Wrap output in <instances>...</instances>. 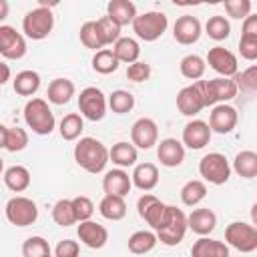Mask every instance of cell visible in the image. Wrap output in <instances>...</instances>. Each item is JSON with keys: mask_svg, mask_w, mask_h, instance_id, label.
Masks as SVG:
<instances>
[{"mask_svg": "<svg viewBox=\"0 0 257 257\" xmlns=\"http://www.w3.org/2000/svg\"><path fill=\"white\" fill-rule=\"evenodd\" d=\"M6 135H8V126L0 122V149H6Z\"/></svg>", "mask_w": 257, "mask_h": 257, "instance_id": "54", "label": "cell"}, {"mask_svg": "<svg viewBox=\"0 0 257 257\" xmlns=\"http://www.w3.org/2000/svg\"><path fill=\"white\" fill-rule=\"evenodd\" d=\"M50 257H52V255H50Z\"/></svg>", "mask_w": 257, "mask_h": 257, "instance_id": "56", "label": "cell"}, {"mask_svg": "<svg viewBox=\"0 0 257 257\" xmlns=\"http://www.w3.org/2000/svg\"><path fill=\"white\" fill-rule=\"evenodd\" d=\"M78 36H80V42H82L86 48L94 50V52H98V50L104 48V42H102V38H100L98 26H96V20H88V22H84V24L80 26Z\"/></svg>", "mask_w": 257, "mask_h": 257, "instance_id": "38", "label": "cell"}, {"mask_svg": "<svg viewBox=\"0 0 257 257\" xmlns=\"http://www.w3.org/2000/svg\"><path fill=\"white\" fill-rule=\"evenodd\" d=\"M225 245L239 253H253L257 249V229L245 221H233L225 229Z\"/></svg>", "mask_w": 257, "mask_h": 257, "instance_id": "6", "label": "cell"}, {"mask_svg": "<svg viewBox=\"0 0 257 257\" xmlns=\"http://www.w3.org/2000/svg\"><path fill=\"white\" fill-rule=\"evenodd\" d=\"M8 12H10V4H8L6 0H0V22H2V20H6Z\"/></svg>", "mask_w": 257, "mask_h": 257, "instance_id": "53", "label": "cell"}, {"mask_svg": "<svg viewBox=\"0 0 257 257\" xmlns=\"http://www.w3.org/2000/svg\"><path fill=\"white\" fill-rule=\"evenodd\" d=\"M217 74H221L223 78H233L239 72V64H237V56L223 48V46H213L207 52V60H205Z\"/></svg>", "mask_w": 257, "mask_h": 257, "instance_id": "13", "label": "cell"}, {"mask_svg": "<svg viewBox=\"0 0 257 257\" xmlns=\"http://www.w3.org/2000/svg\"><path fill=\"white\" fill-rule=\"evenodd\" d=\"M157 159L161 161L163 167H179L185 161V147L177 139H163L157 143Z\"/></svg>", "mask_w": 257, "mask_h": 257, "instance_id": "22", "label": "cell"}, {"mask_svg": "<svg viewBox=\"0 0 257 257\" xmlns=\"http://www.w3.org/2000/svg\"><path fill=\"white\" fill-rule=\"evenodd\" d=\"M239 52L245 60H255L257 58V36H241L239 40Z\"/></svg>", "mask_w": 257, "mask_h": 257, "instance_id": "50", "label": "cell"}, {"mask_svg": "<svg viewBox=\"0 0 257 257\" xmlns=\"http://www.w3.org/2000/svg\"><path fill=\"white\" fill-rule=\"evenodd\" d=\"M131 189H133V183H131V177L124 169H112V171L104 173V177H102L104 195H114V197L124 199Z\"/></svg>", "mask_w": 257, "mask_h": 257, "instance_id": "20", "label": "cell"}, {"mask_svg": "<svg viewBox=\"0 0 257 257\" xmlns=\"http://www.w3.org/2000/svg\"><path fill=\"white\" fill-rule=\"evenodd\" d=\"M205 30H207L209 38H213V40L221 42V40L229 38V34H231V24H229V20H227L225 16L215 14V16H211V18L207 20Z\"/></svg>", "mask_w": 257, "mask_h": 257, "instance_id": "41", "label": "cell"}, {"mask_svg": "<svg viewBox=\"0 0 257 257\" xmlns=\"http://www.w3.org/2000/svg\"><path fill=\"white\" fill-rule=\"evenodd\" d=\"M4 185L12 193H22L30 187V171L22 165H12L4 171Z\"/></svg>", "mask_w": 257, "mask_h": 257, "instance_id": "29", "label": "cell"}, {"mask_svg": "<svg viewBox=\"0 0 257 257\" xmlns=\"http://www.w3.org/2000/svg\"><path fill=\"white\" fill-rule=\"evenodd\" d=\"M199 175L211 185H225L231 177V165L225 155L209 153L199 161Z\"/></svg>", "mask_w": 257, "mask_h": 257, "instance_id": "8", "label": "cell"}, {"mask_svg": "<svg viewBox=\"0 0 257 257\" xmlns=\"http://www.w3.org/2000/svg\"><path fill=\"white\" fill-rule=\"evenodd\" d=\"M14 92L20 96H32L40 88V74L36 70H20L12 80Z\"/></svg>", "mask_w": 257, "mask_h": 257, "instance_id": "30", "label": "cell"}, {"mask_svg": "<svg viewBox=\"0 0 257 257\" xmlns=\"http://www.w3.org/2000/svg\"><path fill=\"white\" fill-rule=\"evenodd\" d=\"M241 36H257V16L249 14V16L243 20V30H241Z\"/></svg>", "mask_w": 257, "mask_h": 257, "instance_id": "51", "label": "cell"}, {"mask_svg": "<svg viewBox=\"0 0 257 257\" xmlns=\"http://www.w3.org/2000/svg\"><path fill=\"white\" fill-rule=\"evenodd\" d=\"M157 243H159V241H157L155 231H147V229H143V231H135V233L128 237V241H126L128 251L135 253V255H145V253L153 251Z\"/></svg>", "mask_w": 257, "mask_h": 257, "instance_id": "32", "label": "cell"}, {"mask_svg": "<svg viewBox=\"0 0 257 257\" xmlns=\"http://www.w3.org/2000/svg\"><path fill=\"white\" fill-rule=\"evenodd\" d=\"M179 68H181V74H183L185 78H189V80H199V78H203V74H205V70H207V64H205V60H203L199 54H187V56L181 60Z\"/></svg>", "mask_w": 257, "mask_h": 257, "instance_id": "36", "label": "cell"}, {"mask_svg": "<svg viewBox=\"0 0 257 257\" xmlns=\"http://www.w3.org/2000/svg\"><path fill=\"white\" fill-rule=\"evenodd\" d=\"M52 221L56 225H60V227H70V225L78 223L70 199H60V201L54 203V207H52Z\"/></svg>", "mask_w": 257, "mask_h": 257, "instance_id": "40", "label": "cell"}, {"mask_svg": "<svg viewBox=\"0 0 257 257\" xmlns=\"http://www.w3.org/2000/svg\"><path fill=\"white\" fill-rule=\"evenodd\" d=\"M54 28V16L50 8L36 6L22 18V32L32 40H44Z\"/></svg>", "mask_w": 257, "mask_h": 257, "instance_id": "4", "label": "cell"}, {"mask_svg": "<svg viewBox=\"0 0 257 257\" xmlns=\"http://www.w3.org/2000/svg\"><path fill=\"white\" fill-rule=\"evenodd\" d=\"M191 257H229V247L211 237H201L191 247Z\"/></svg>", "mask_w": 257, "mask_h": 257, "instance_id": "25", "label": "cell"}, {"mask_svg": "<svg viewBox=\"0 0 257 257\" xmlns=\"http://www.w3.org/2000/svg\"><path fill=\"white\" fill-rule=\"evenodd\" d=\"M205 197H207V185H205V181L193 179V181H187L183 185V189H181V201L187 207L199 205Z\"/></svg>", "mask_w": 257, "mask_h": 257, "instance_id": "34", "label": "cell"}, {"mask_svg": "<svg viewBox=\"0 0 257 257\" xmlns=\"http://www.w3.org/2000/svg\"><path fill=\"white\" fill-rule=\"evenodd\" d=\"M137 211H139V217L157 233L165 225V221H167L169 205L163 203L159 197H155L151 193H145L137 201Z\"/></svg>", "mask_w": 257, "mask_h": 257, "instance_id": "7", "label": "cell"}, {"mask_svg": "<svg viewBox=\"0 0 257 257\" xmlns=\"http://www.w3.org/2000/svg\"><path fill=\"white\" fill-rule=\"evenodd\" d=\"M74 82L70 78H54L50 84H48V90H46V96H48V102L52 104H68L70 98L74 96Z\"/></svg>", "mask_w": 257, "mask_h": 257, "instance_id": "26", "label": "cell"}, {"mask_svg": "<svg viewBox=\"0 0 257 257\" xmlns=\"http://www.w3.org/2000/svg\"><path fill=\"white\" fill-rule=\"evenodd\" d=\"M217 227V215L209 209V207H201V209H193L187 215V229H191L193 233L207 237L209 233H213Z\"/></svg>", "mask_w": 257, "mask_h": 257, "instance_id": "21", "label": "cell"}, {"mask_svg": "<svg viewBox=\"0 0 257 257\" xmlns=\"http://www.w3.org/2000/svg\"><path fill=\"white\" fill-rule=\"evenodd\" d=\"M211 128H209V124L205 122V120H201V118H193V120H189L185 126H183V147H187V149H193V151H199V149H203V147H207L209 145V141H211Z\"/></svg>", "mask_w": 257, "mask_h": 257, "instance_id": "17", "label": "cell"}, {"mask_svg": "<svg viewBox=\"0 0 257 257\" xmlns=\"http://www.w3.org/2000/svg\"><path fill=\"white\" fill-rule=\"evenodd\" d=\"M203 96H205V106H215V104H225L227 100L237 96V86L233 78H211V80H199Z\"/></svg>", "mask_w": 257, "mask_h": 257, "instance_id": "9", "label": "cell"}, {"mask_svg": "<svg viewBox=\"0 0 257 257\" xmlns=\"http://www.w3.org/2000/svg\"><path fill=\"white\" fill-rule=\"evenodd\" d=\"M4 211H6V219L12 225H16V227L34 225L36 219H38V207H36V203L32 199H28V197H22V195L12 197L6 203Z\"/></svg>", "mask_w": 257, "mask_h": 257, "instance_id": "10", "label": "cell"}, {"mask_svg": "<svg viewBox=\"0 0 257 257\" xmlns=\"http://www.w3.org/2000/svg\"><path fill=\"white\" fill-rule=\"evenodd\" d=\"M76 235L80 239V243H84L86 247L90 249H102L108 241V231L104 225L88 219V221H80L78 229H76Z\"/></svg>", "mask_w": 257, "mask_h": 257, "instance_id": "19", "label": "cell"}, {"mask_svg": "<svg viewBox=\"0 0 257 257\" xmlns=\"http://www.w3.org/2000/svg\"><path fill=\"white\" fill-rule=\"evenodd\" d=\"M201 22L197 16H191V14H185V16H179L173 24V38L183 44V46H189V44H195L199 38H201Z\"/></svg>", "mask_w": 257, "mask_h": 257, "instance_id": "18", "label": "cell"}, {"mask_svg": "<svg viewBox=\"0 0 257 257\" xmlns=\"http://www.w3.org/2000/svg\"><path fill=\"white\" fill-rule=\"evenodd\" d=\"M26 54L24 36L8 24H0V56L8 60H20Z\"/></svg>", "mask_w": 257, "mask_h": 257, "instance_id": "12", "label": "cell"}, {"mask_svg": "<svg viewBox=\"0 0 257 257\" xmlns=\"http://www.w3.org/2000/svg\"><path fill=\"white\" fill-rule=\"evenodd\" d=\"M131 141L135 145V149H153L159 143V126L153 118L149 116H141L139 120H135V124L131 126Z\"/></svg>", "mask_w": 257, "mask_h": 257, "instance_id": "14", "label": "cell"}, {"mask_svg": "<svg viewBox=\"0 0 257 257\" xmlns=\"http://www.w3.org/2000/svg\"><path fill=\"white\" fill-rule=\"evenodd\" d=\"M137 159H139V153H137L133 143L118 141L116 145H112V149H108V161H112L118 169H126V167L137 165Z\"/></svg>", "mask_w": 257, "mask_h": 257, "instance_id": "27", "label": "cell"}, {"mask_svg": "<svg viewBox=\"0 0 257 257\" xmlns=\"http://www.w3.org/2000/svg\"><path fill=\"white\" fill-rule=\"evenodd\" d=\"M106 16L122 28L126 24H133L137 16V6L131 0H110L106 4Z\"/></svg>", "mask_w": 257, "mask_h": 257, "instance_id": "24", "label": "cell"}, {"mask_svg": "<svg viewBox=\"0 0 257 257\" xmlns=\"http://www.w3.org/2000/svg\"><path fill=\"white\" fill-rule=\"evenodd\" d=\"M82 128H84V120H82V116H80L78 112H68V114L60 120V126H58L60 137H62L64 141H76V139L80 137Z\"/></svg>", "mask_w": 257, "mask_h": 257, "instance_id": "37", "label": "cell"}, {"mask_svg": "<svg viewBox=\"0 0 257 257\" xmlns=\"http://www.w3.org/2000/svg\"><path fill=\"white\" fill-rule=\"evenodd\" d=\"M78 110H80V116L96 122V120H102L104 114H106V96L100 88L96 86H86L80 90L78 94Z\"/></svg>", "mask_w": 257, "mask_h": 257, "instance_id": "11", "label": "cell"}, {"mask_svg": "<svg viewBox=\"0 0 257 257\" xmlns=\"http://www.w3.org/2000/svg\"><path fill=\"white\" fill-rule=\"evenodd\" d=\"M118 64L120 62L116 60V56L112 54L110 48H102V50L94 52V56H92V68L98 74H112L118 70Z\"/></svg>", "mask_w": 257, "mask_h": 257, "instance_id": "39", "label": "cell"}, {"mask_svg": "<svg viewBox=\"0 0 257 257\" xmlns=\"http://www.w3.org/2000/svg\"><path fill=\"white\" fill-rule=\"evenodd\" d=\"M131 183L137 189L145 191V193L153 191L159 185V169H157V165H153V163H141V165H137L135 171H133V175H131Z\"/></svg>", "mask_w": 257, "mask_h": 257, "instance_id": "23", "label": "cell"}, {"mask_svg": "<svg viewBox=\"0 0 257 257\" xmlns=\"http://www.w3.org/2000/svg\"><path fill=\"white\" fill-rule=\"evenodd\" d=\"M233 82H235L237 90L247 92V94H253V92L257 90V66L253 64V66H249L247 70L237 72V74L233 76Z\"/></svg>", "mask_w": 257, "mask_h": 257, "instance_id": "43", "label": "cell"}, {"mask_svg": "<svg viewBox=\"0 0 257 257\" xmlns=\"http://www.w3.org/2000/svg\"><path fill=\"white\" fill-rule=\"evenodd\" d=\"M22 257H50V245L44 237L32 235L22 243Z\"/></svg>", "mask_w": 257, "mask_h": 257, "instance_id": "42", "label": "cell"}, {"mask_svg": "<svg viewBox=\"0 0 257 257\" xmlns=\"http://www.w3.org/2000/svg\"><path fill=\"white\" fill-rule=\"evenodd\" d=\"M151 72H153V70H151V64L137 60V62L128 64V68H126V78L133 80V82H145V80L151 78Z\"/></svg>", "mask_w": 257, "mask_h": 257, "instance_id": "48", "label": "cell"}, {"mask_svg": "<svg viewBox=\"0 0 257 257\" xmlns=\"http://www.w3.org/2000/svg\"><path fill=\"white\" fill-rule=\"evenodd\" d=\"M239 114L231 104H215L211 114H209V128L211 133H219V135H229L235 126H237Z\"/></svg>", "mask_w": 257, "mask_h": 257, "instance_id": "16", "label": "cell"}, {"mask_svg": "<svg viewBox=\"0 0 257 257\" xmlns=\"http://www.w3.org/2000/svg\"><path fill=\"white\" fill-rule=\"evenodd\" d=\"M251 8H253L251 0H227L225 2L227 14L231 18H235V20H245L251 14Z\"/></svg>", "mask_w": 257, "mask_h": 257, "instance_id": "47", "label": "cell"}, {"mask_svg": "<svg viewBox=\"0 0 257 257\" xmlns=\"http://www.w3.org/2000/svg\"><path fill=\"white\" fill-rule=\"evenodd\" d=\"M167 26H169L167 14L165 12H157V10H151V12H145V14H137L135 20H133L135 34L145 42H155L157 38H161L167 32Z\"/></svg>", "mask_w": 257, "mask_h": 257, "instance_id": "3", "label": "cell"}, {"mask_svg": "<svg viewBox=\"0 0 257 257\" xmlns=\"http://www.w3.org/2000/svg\"><path fill=\"white\" fill-rule=\"evenodd\" d=\"M4 173V161H2V157H0V175Z\"/></svg>", "mask_w": 257, "mask_h": 257, "instance_id": "55", "label": "cell"}, {"mask_svg": "<svg viewBox=\"0 0 257 257\" xmlns=\"http://www.w3.org/2000/svg\"><path fill=\"white\" fill-rule=\"evenodd\" d=\"M72 201V209H74V215H76V221L80 223V221H88L90 217H92V213H94V203L86 197V195H78V197H74V199H70Z\"/></svg>", "mask_w": 257, "mask_h": 257, "instance_id": "46", "label": "cell"}, {"mask_svg": "<svg viewBox=\"0 0 257 257\" xmlns=\"http://www.w3.org/2000/svg\"><path fill=\"white\" fill-rule=\"evenodd\" d=\"M112 54L116 56L118 62H126V64H133L139 60V54H141V46L135 38L131 36H120L114 44H112Z\"/></svg>", "mask_w": 257, "mask_h": 257, "instance_id": "28", "label": "cell"}, {"mask_svg": "<svg viewBox=\"0 0 257 257\" xmlns=\"http://www.w3.org/2000/svg\"><path fill=\"white\" fill-rule=\"evenodd\" d=\"M96 26H98V32H100V38L104 42V46L108 44H114L118 38H120V26L116 22H112L108 16H102L96 20Z\"/></svg>", "mask_w": 257, "mask_h": 257, "instance_id": "44", "label": "cell"}, {"mask_svg": "<svg viewBox=\"0 0 257 257\" xmlns=\"http://www.w3.org/2000/svg\"><path fill=\"white\" fill-rule=\"evenodd\" d=\"M28 145V133L20 126H10L6 135V151L10 153H20Z\"/></svg>", "mask_w": 257, "mask_h": 257, "instance_id": "45", "label": "cell"}, {"mask_svg": "<svg viewBox=\"0 0 257 257\" xmlns=\"http://www.w3.org/2000/svg\"><path fill=\"white\" fill-rule=\"evenodd\" d=\"M106 106H110V110L116 114H126L135 108V96H133V92L122 90V88L112 90L106 98Z\"/></svg>", "mask_w": 257, "mask_h": 257, "instance_id": "35", "label": "cell"}, {"mask_svg": "<svg viewBox=\"0 0 257 257\" xmlns=\"http://www.w3.org/2000/svg\"><path fill=\"white\" fill-rule=\"evenodd\" d=\"M185 233H187V215H185V211L179 209V207L169 205L167 221L155 233L157 235V241H161L167 247H175V245H179L185 239Z\"/></svg>", "mask_w": 257, "mask_h": 257, "instance_id": "5", "label": "cell"}, {"mask_svg": "<svg viewBox=\"0 0 257 257\" xmlns=\"http://www.w3.org/2000/svg\"><path fill=\"white\" fill-rule=\"evenodd\" d=\"M78 253H80V245L78 241L72 239H62L54 247V257H78Z\"/></svg>", "mask_w": 257, "mask_h": 257, "instance_id": "49", "label": "cell"}, {"mask_svg": "<svg viewBox=\"0 0 257 257\" xmlns=\"http://www.w3.org/2000/svg\"><path fill=\"white\" fill-rule=\"evenodd\" d=\"M233 171L243 179L257 177V153L255 151H241L233 159Z\"/></svg>", "mask_w": 257, "mask_h": 257, "instance_id": "33", "label": "cell"}, {"mask_svg": "<svg viewBox=\"0 0 257 257\" xmlns=\"http://www.w3.org/2000/svg\"><path fill=\"white\" fill-rule=\"evenodd\" d=\"M98 213L108 221H120L126 215V203H124L122 197L104 195L98 203Z\"/></svg>", "mask_w": 257, "mask_h": 257, "instance_id": "31", "label": "cell"}, {"mask_svg": "<svg viewBox=\"0 0 257 257\" xmlns=\"http://www.w3.org/2000/svg\"><path fill=\"white\" fill-rule=\"evenodd\" d=\"M177 108L185 116H195V114H199L205 108V96H203L199 80H195L193 84H189V86L179 90V94H177Z\"/></svg>", "mask_w": 257, "mask_h": 257, "instance_id": "15", "label": "cell"}, {"mask_svg": "<svg viewBox=\"0 0 257 257\" xmlns=\"http://www.w3.org/2000/svg\"><path fill=\"white\" fill-rule=\"evenodd\" d=\"M74 161L86 173L98 175V173L104 171V167L108 163V149L98 139L82 137L74 145Z\"/></svg>", "mask_w": 257, "mask_h": 257, "instance_id": "1", "label": "cell"}, {"mask_svg": "<svg viewBox=\"0 0 257 257\" xmlns=\"http://www.w3.org/2000/svg\"><path fill=\"white\" fill-rule=\"evenodd\" d=\"M24 122L28 124V128H32V133L46 137L54 131V112L50 110L48 102L44 98H30L24 104Z\"/></svg>", "mask_w": 257, "mask_h": 257, "instance_id": "2", "label": "cell"}, {"mask_svg": "<svg viewBox=\"0 0 257 257\" xmlns=\"http://www.w3.org/2000/svg\"><path fill=\"white\" fill-rule=\"evenodd\" d=\"M10 80V66L0 60V86H4Z\"/></svg>", "mask_w": 257, "mask_h": 257, "instance_id": "52", "label": "cell"}]
</instances>
